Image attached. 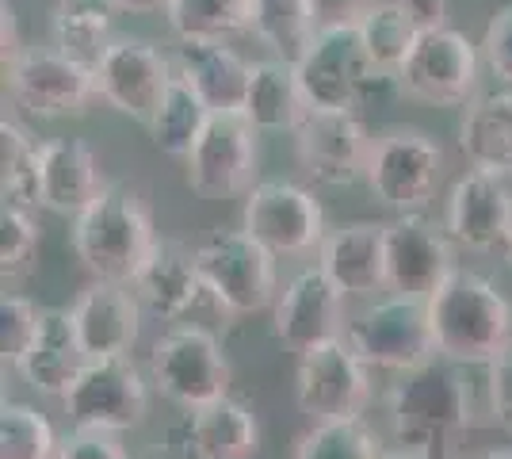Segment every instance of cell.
<instances>
[{"instance_id": "obj_1", "label": "cell", "mask_w": 512, "mask_h": 459, "mask_svg": "<svg viewBox=\"0 0 512 459\" xmlns=\"http://www.w3.org/2000/svg\"><path fill=\"white\" fill-rule=\"evenodd\" d=\"M386 406L398 448L432 459H459V448L474 425V391L459 364L436 356L398 375Z\"/></svg>"}, {"instance_id": "obj_2", "label": "cell", "mask_w": 512, "mask_h": 459, "mask_svg": "<svg viewBox=\"0 0 512 459\" xmlns=\"http://www.w3.org/2000/svg\"><path fill=\"white\" fill-rule=\"evenodd\" d=\"M436 356L459 368L490 364L512 341V303L497 287L467 268H455L425 299Z\"/></svg>"}, {"instance_id": "obj_3", "label": "cell", "mask_w": 512, "mask_h": 459, "mask_svg": "<svg viewBox=\"0 0 512 459\" xmlns=\"http://www.w3.org/2000/svg\"><path fill=\"white\" fill-rule=\"evenodd\" d=\"M153 215L146 199L127 184H107V192L85 207L73 222V249L96 280L130 284L142 261L150 257Z\"/></svg>"}, {"instance_id": "obj_4", "label": "cell", "mask_w": 512, "mask_h": 459, "mask_svg": "<svg viewBox=\"0 0 512 459\" xmlns=\"http://www.w3.org/2000/svg\"><path fill=\"white\" fill-rule=\"evenodd\" d=\"M195 261L203 276V291L211 303L230 314L245 318L264 306L276 303V253H268L260 241L241 226V230H211L195 245Z\"/></svg>"}, {"instance_id": "obj_5", "label": "cell", "mask_w": 512, "mask_h": 459, "mask_svg": "<svg viewBox=\"0 0 512 459\" xmlns=\"http://www.w3.org/2000/svg\"><path fill=\"white\" fill-rule=\"evenodd\" d=\"M444 176V150L428 131L417 127H386L371 142L367 157V188L383 207L406 215L425 211Z\"/></svg>"}, {"instance_id": "obj_6", "label": "cell", "mask_w": 512, "mask_h": 459, "mask_svg": "<svg viewBox=\"0 0 512 459\" xmlns=\"http://www.w3.org/2000/svg\"><path fill=\"white\" fill-rule=\"evenodd\" d=\"M150 379L169 402L192 414L230 394L234 368L222 345L214 341V333L199 326H180L153 345Z\"/></svg>"}, {"instance_id": "obj_7", "label": "cell", "mask_w": 512, "mask_h": 459, "mask_svg": "<svg viewBox=\"0 0 512 459\" xmlns=\"http://www.w3.org/2000/svg\"><path fill=\"white\" fill-rule=\"evenodd\" d=\"M348 345L360 352L367 368L406 375L436 360V341H432V322H428L425 299H406L390 295L383 303L367 306L360 318H352L344 329Z\"/></svg>"}, {"instance_id": "obj_8", "label": "cell", "mask_w": 512, "mask_h": 459, "mask_svg": "<svg viewBox=\"0 0 512 459\" xmlns=\"http://www.w3.org/2000/svg\"><path fill=\"white\" fill-rule=\"evenodd\" d=\"M295 66L310 108L321 111H356L379 81H394L367 58L356 27H321Z\"/></svg>"}, {"instance_id": "obj_9", "label": "cell", "mask_w": 512, "mask_h": 459, "mask_svg": "<svg viewBox=\"0 0 512 459\" xmlns=\"http://www.w3.org/2000/svg\"><path fill=\"white\" fill-rule=\"evenodd\" d=\"M4 85L12 104L39 119H69L85 115L100 96L96 69L62 54L58 46H27L12 66L4 69Z\"/></svg>"}, {"instance_id": "obj_10", "label": "cell", "mask_w": 512, "mask_h": 459, "mask_svg": "<svg viewBox=\"0 0 512 459\" xmlns=\"http://www.w3.org/2000/svg\"><path fill=\"white\" fill-rule=\"evenodd\" d=\"M482 46H474L455 27H425L417 46L409 50L406 66L398 69V88L436 108H463L478 92Z\"/></svg>"}, {"instance_id": "obj_11", "label": "cell", "mask_w": 512, "mask_h": 459, "mask_svg": "<svg viewBox=\"0 0 512 459\" xmlns=\"http://www.w3.org/2000/svg\"><path fill=\"white\" fill-rule=\"evenodd\" d=\"M62 410L73 429L130 433L146 421L150 387L130 356H104V360H92L81 379L69 387Z\"/></svg>"}, {"instance_id": "obj_12", "label": "cell", "mask_w": 512, "mask_h": 459, "mask_svg": "<svg viewBox=\"0 0 512 459\" xmlns=\"http://www.w3.org/2000/svg\"><path fill=\"white\" fill-rule=\"evenodd\" d=\"M241 226L276 257L318 253L325 230V211L318 196L291 180H260L245 196Z\"/></svg>"}, {"instance_id": "obj_13", "label": "cell", "mask_w": 512, "mask_h": 459, "mask_svg": "<svg viewBox=\"0 0 512 459\" xmlns=\"http://www.w3.org/2000/svg\"><path fill=\"white\" fill-rule=\"evenodd\" d=\"M256 127L245 111H214L184 169L188 188L203 199L249 196L256 180Z\"/></svg>"}, {"instance_id": "obj_14", "label": "cell", "mask_w": 512, "mask_h": 459, "mask_svg": "<svg viewBox=\"0 0 512 459\" xmlns=\"http://www.w3.org/2000/svg\"><path fill=\"white\" fill-rule=\"evenodd\" d=\"M371 368L348 337L325 341L318 349L299 352L295 368V402L310 421H348L360 417L371 398Z\"/></svg>"}, {"instance_id": "obj_15", "label": "cell", "mask_w": 512, "mask_h": 459, "mask_svg": "<svg viewBox=\"0 0 512 459\" xmlns=\"http://www.w3.org/2000/svg\"><path fill=\"white\" fill-rule=\"evenodd\" d=\"M455 272L448 226L421 211L386 222V291L406 299H428Z\"/></svg>"}, {"instance_id": "obj_16", "label": "cell", "mask_w": 512, "mask_h": 459, "mask_svg": "<svg viewBox=\"0 0 512 459\" xmlns=\"http://www.w3.org/2000/svg\"><path fill=\"white\" fill-rule=\"evenodd\" d=\"M96 88L100 100L111 104L119 115H127L134 123H150L165 88L176 77L169 54H161L146 39H111V46L104 50V58L96 62Z\"/></svg>"}, {"instance_id": "obj_17", "label": "cell", "mask_w": 512, "mask_h": 459, "mask_svg": "<svg viewBox=\"0 0 512 459\" xmlns=\"http://www.w3.org/2000/svg\"><path fill=\"white\" fill-rule=\"evenodd\" d=\"M371 134L356 111H321L314 108L295 131V157L302 173L325 188H348L367 173Z\"/></svg>"}, {"instance_id": "obj_18", "label": "cell", "mask_w": 512, "mask_h": 459, "mask_svg": "<svg viewBox=\"0 0 512 459\" xmlns=\"http://www.w3.org/2000/svg\"><path fill=\"white\" fill-rule=\"evenodd\" d=\"M444 226L455 245L470 253H497L512 241V188L505 176L470 169L448 192Z\"/></svg>"}, {"instance_id": "obj_19", "label": "cell", "mask_w": 512, "mask_h": 459, "mask_svg": "<svg viewBox=\"0 0 512 459\" xmlns=\"http://www.w3.org/2000/svg\"><path fill=\"white\" fill-rule=\"evenodd\" d=\"M276 337L291 352L318 349L325 341L344 337V295L321 268H302L276 295L272 314Z\"/></svg>"}, {"instance_id": "obj_20", "label": "cell", "mask_w": 512, "mask_h": 459, "mask_svg": "<svg viewBox=\"0 0 512 459\" xmlns=\"http://www.w3.org/2000/svg\"><path fill=\"white\" fill-rule=\"evenodd\" d=\"M318 268L344 299H367L386 291V222H344L318 245Z\"/></svg>"}, {"instance_id": "obj_21", "label": "cell", "mask_w": 512, "mask_h": 459, "mask_svg": "<svg viewBox=\"0 0 512 459\" xmlns=\"http://www.w3.org/2000/svg\"><path fill=\"white\" fill-rule=\"evenodd\" d=\"M73 310V322L77 333L85 341V349L92 360H104V356H130V349L138 345V333H142V310L134 287L115 284V280H96L88 284Z\"/></svg>"}, {"instance_id": "obj_22", "label": "cell", "mask_w": 512, "mask_h": 459, "mask_svg": "<svg viewBox=\"0 0 512 459\" xmlns=\"http://www.w3.org/2000/svg\"><path fill=\"white\" fill-rule=\"evenodd\" d=\"M43 207L54 215H81L107 192L100 153L85 138H50L39 146Z\"/></svg>"}, {"instance_id": "obj_23", "label": "cell", "mask_w": 512, "mask_h": 459, "mask_svg": "<svg viewBox=\"0 0 512 459\" xmlns=\"http://www.w3.org/2000/svg\"><path fill=\"white\" fill-rule=\"evenodd\" d=\"M130 287H134L138 303L146 306L150 314L165 318V322H176L203 295V276H199L195 249H188L184 241L157 238L150 257L138 268V276L130 280Z\"/></svg>"}, {"instance_id": "obj_24", "label": "cell", "mask_w": 512, "mask_h": 459, "mask_svg": "<svg viewBox=\"0 0 512 459\" xmlns=\"http://www.w3.org/2000/svg\"><path fill=\"white\" fill-rule=\"evenodd\" d=\"M172 66L211 104V111L245 108L253 62H245L234 46H226V39H180Z\"/></svg>"}, {"instance_id": "obj_25", "label": "cell", "mask_w": 512, "mask_h": 459, "mask_svg": "<svg viewBox=\"0 0 512 459\" xmlns=\"http://www.w3.org/2000/svg\"><path fill=\"white\" fill-rule=\"evenodd\" d=\"M88 364H92V356H88L85 341L77 333L73 310H43L39 337H35V345L20 360L23 379L39 394L65 398Z\"/></svg>"}, {"instance_id": "obj_26", "label": "cell", "mask_w": 512, "mask_h": 459, "mask_svg": "<svg viewBox=\"0 0 512 459\" xmlns=\"http://www.w3.org/2000/svg\"><path fill=\"white\" fill-rule=\"evenodd\" d=\"M245 115L253 119L256 131L268 134H295L302 119L310 115V100L299 81V66L283 62V58H264L253 62V77H249V92H245Z\"/></svg>"}, {"instance_id": "obj_27", "label": "cell", "mask_w": 512, "mask_h": 459, "mask_svg": "<svg viewBox=\"0 0 512 459\" xmlns=\"http://www.w3.org/2000/svg\"><path fill=\"white\" fill-rule=\"evenodd\" d=\"M459 150L470 169L512 176V88L470 100L459 123Z\"/></svg>"}, {"instance_id": "obj_28", "label": "cell", "mask_w": 512, "mask_h": 459, "mask_svg": "<svg viewBox=\"0 0 512 459\" xmlns=\"http://www.w3.org/2000/svg\"><path fill=\"white\" fill-rule=\"evenodd\" d=\"M188 452L195 459H253L260 452L256 414L237 398H218L188 414Z\"/></svg>"}, {"instance_id": "obj_29", "label": "cell", "mask_w": 512, "mask_h": 459, "mask_svg": "<svg viewBox=\"0 0 512 459\" xmlns=\"http://www.w3.org/2000/svg\"><path fill=\"white\" fill-rule=\"evenodd\" d=\"M211 115H214L211 104L176 73L172 85L165 88L157 111H153V119L146 123L153 150H161L165 157H172V161H188V153H192V146L199 142L203 127L211 123Z\"/></svg>"}, {"instance_id": "obj_30", "label": "cell", "mask_w": 512, "mask_h": 459, "mask_svg": "<svg viewBox=\"0 0 512 459\" xmlns=\"http://www.w3.org/2000/svg\"><path fill=\"white\" fill-rule=\"evenodd\" d=\"M111 16L115 8L107 0H58L50 12V46L96 66L111 46Z\"/></svg>"}, {"instance_id": "obj_31", "label": "cell", "mask_w": 512, "mask_h": 459, "mask_svg": "<svg viewBox=\"0 0 512 459\" xmlns=\"http://www.w3.org/2000/svg\"><path fill=\"white\" fill-rule=\"evenodd\" d=\"M356 31H360L367 58L386 77H398V69L406 66L409 50L421 39V23L413 20L398 0H375L360 16Z\"/></svg>"}, {"instance_id": "obj_32", "label": "cell", "mask_w": 512, "mask_h": 459, "mask_svg": "<svg viewBox=\"0 0 512 459\" xmlns=\"http://www.w3.org/2000/svg\"><path fill=\"white\" fill-rule=\"evenodd\" d=\"M249 31L256 35V43L272 50V58L299 62L318 35V23L310 12V0H253Z\"/></svg>"}, {"instance_id": "obj_33", "label": "cell", "mask_w": 512, "mask_h": 459, "mask_svg": "<svg viewBox=\"0 0 512 459\" xmlns=\"http://www.w3.org/2000/svg\"><path fill=\"white\" fill-rule=\"evenodd\" d=\"M0 192L8 207L35 211L43 207V184H39V146L35 138L12 123L8 115L0 119Z\"/></svg>"}, {"instance_id": "obj_34", "label": "cell", "mask_w": 512, "mask_h": 459, "mask_svg": "<svg viewBox=\"0 0 512 459\" xmlns=\"http://www.w3.org/2000/svg\"><path fill=\"white\" fill-rule=\"evenodd\" d=\"M165 20L176 39H234L253 27V0H169Z\"/></svg>"}, {"instance_id": "obj_35", "label": "cell", "mask_w": 512, "mask_h": 459, "mask_svg": "<svg viewBox=\"0 0 512 459\" xmlns=\"http://www.w3.org/2000/svg\"><path fill=\"white\" fill-rule=\"evenodd\" d=\"M386 448L360 417L314 421L295 444V459H383Z\"/></svg>"}, {"instance_id": "obj_36", "label": "cell", "mask_w": 512, "mask_h": 459, "mask_svg": "<svg viewBox=\"0 0 512 459\" xmlns=\"http://www.w3.org/2000/svg\"><path fill=\"white\" fill-rule=\"evenodd\" d=\"M62 440L54 425L27 402H4L0 410V459H58Z\"/></svg>"}, {"instance_id": "obj_37", "label": "cell", "mask_w": 512, "mask_h": 459, "mask_svg": "<svg viewBox=\"0 0 512 459\" xmlns=\"http://www.w3.org/2000/svg\"><path fill=\"white\" fill-rule=\"evenodd\" d=\"M35 253H39V226L31 219V211L4 203V211H0V268H4V280H20L35 261Z\"/></svg>"}, {"instance_id": "obj_38", "label": "cell", "mask_w": 512, "mask_h": 459, "mask_svg": "<svg viewBox=\"0 0 512 459\" xmlns=\"http://www.w3.org/2000/svg\"><path fill=\"white\" fill-rule=\"evenodd\" d=\"M39 326H43L39 306L31 299H20V295H4V303H0V356L8 368H20V360L39 337Z\"/></svg>"}, {"instance_id": "obj_39", "label": "cell", "mask_w": 512, "mask_h": 459, "mask_svg": "<svg viewBox=\"0 0 512 459\" xmlns=\"http://www.w3.org/2000/svg\"><path fill=\"white\" fill-rule=\"evenodd\" d=\"M478 46H482V62L490 66L493 77L512 88V4L493 12Z\"/></svg>"}, {"instance_id": "obj_40", "label": "cell", "mask_w": 512, "mask_h": 459, "mask_svg": "<svg viewBox=\"0 0 512 459\" xmlns=\"http://www.w3.org/2000/svg\"><path fill=\"white\" fill-rule=\"evenodd\" d=\"M486 387H490L493 421L512 433V341L486 364Z\"/></svg>"}, {"instance_id": "obj_41", "label": "cell", "mask_w": 512, "mask_h": 459, "mask_svg": "<svg viewBox=\"0 0 512 459\" xmlns=\"http://www.w3.org/2000/svg\"><path fill=\"white\" fill-rule=\"evenodd\" d=\"M119 433H100V429H73L58 448V459H130L127 448L119 444Z\"/></svg>"}, {"instance_id": "obj_42", "label": "cell", "mask_w": 512, "mask_h": 459, "mask_svg": "<svg viewBox=\"0 0 512 459\" xmlns=\"http://www.w3.org/2000/svg\"><path fill=\"white\" fill-rule=\"evenodd\" d=\"M371 4L375 0H310V12H314L318 31L321 27H356Z\"/></svg>"}, {"instance_id": "obj_43", "label": "cell", "mask_w": 512, "mask_h": 459, "mask_svg": "<svg viewBox=\"0 0 512 459\" xmlns=\"http://www.w3.org/2000/svg\"><path fill=\"white\" fill-rule=\"evenodd\" d=\"M398 4L406 8L413 20L421 23V31H425V27H444V23H448L451 0H398Z\"/></svg>"}, {"instance_id": "obj_44", "label": "cell", "mask_w": 512, "mask_h": 459, "mask_svg": "<svg viewBox=\"0 0 512 459\" xmlns=\"http://www.w3.org/2000/svg\"><path fill=\"white\" fill-rule=\"evenodd\" d=\"M0 16H4V20H0V35H4V69H8L12 62H16V58H20L23 50H27V46L20 43V27H16V4H12V0H4V4H0Z\"/></svg>"}, {"instance_id": "obj_45", "label": "cell", "mask_w": 512, "mask_h": 459, "mask_svg": "<svg viewBox=\"0 0 512 459\" xmlns=\"http://www.w3.org/2000/svg\"><path fill=\"white\" fill-rule=\"evenodd\" d=\"M115 12H127V16H153V12H165L169 0H107Z\"/></svg>"}, {"instance_id": "obj_46", "label": "cell", "mask_w": 512, "mask_h": 459, "mask_svg": "<svg viewBox=\"0 0 512 459\" xmlns=\"http://www.w3.org/2000/svg\"><path fill=\"white\" fill-rule=\"evenodd\" d=\"M383 459H432V456H421V452H409V448H394V452H386Z\"/></svg>"}, {"instance_id": "obj_47", "label": "cell", "mask_w": 512, "mask_h": 459, "mask_svg": "<svg viewBox=\"0 0 512 459\" xmlns=\"http://www.w3.org/2000/svg\"><path fill=\"white\" fill-rule=\"evenodd\" d=\"M482 459H512V448H493V452H486Z\"/></svg>"}, {"instance_id": "obj_48", "label": "cell", "mask_w": 512, "mask_h": 459, "mask_svg": "<svg viewBox=\"0 0 512 459\" xmlns=\"http://www.w3.org/2000/svg\"><path fill=\"white\" fill-rule=\"evenodd\" d=\"M509 261H512V241H509Z\"/></svg>"}]
</instances>
